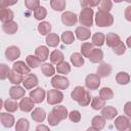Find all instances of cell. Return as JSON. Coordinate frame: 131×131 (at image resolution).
Masks as SVG:
<instances>
[{
  "label": "cell",
  "instance_id": "obj_19",
  "mask_svg": "<svg viewBox=\"0 0 131 131\" xmlns=\"http://www.w3.org/2000/svg\"><path fill=\"white\" fill-rule=\"evenodd\" d=\"M111 73H112V67L106 62H100V64L96 70V74L100 78H106L110 76Z\"/></svg>",
  "mask_w": 131,
  "mask_h": 131
},
{
  "label": "cell",
  "instance_id": "obj_61",
  "mask_svg": "<svg viewBox=\"0 0 131 131\" xmlns=\"http://www.w3.org/2000/svg\"><path fill=\"white\" fill-rule=\"evenodd\" d=\"M44 1H46V0H44Z\"/></svg>",
  "mask_w": 131,
  "mask_h": 131
},
{
  "label": "cell",
  "instance_id": "obj_49",
  "mask_svg": "<svg viewBox=\"0 0 131 131\" xmlns=\"http://www.w3.org/2000/svg\"><path fill=\"white\" fill-rule=\"evenodd\" d=\"M10 69L8 66H6L5 63H1L0 64V78L1 80H5L6 78H8V75L10 73Z\"/></svg>",
  "mask_w": 131,
  "mask_h": 131
},
{
  "label": "cell",
  "instance_id": "obj_12",
  "mask_svg": "<svg viewBox=\"0 0 131 131\" xmlns=\"http://www.w3.org/2000/svg\"><path fill=\"white\" fill-rule=\"evenodd\" d=\"M25 89H26L25 87L23 88L19 85H14V86L10 87V89H9V96H10V98L15 99V100L23 98L25 96V94H26V90Z\"/></svg>",
  "mask_w": 131,
  "mask_h": 131
},
{
  "label": "cell",
  "instance_id": "obj_22",
  "mask_svg": "<svg viewBox=\"0 0 131 131\" xmlns=\"http://www.w3.org/2000/svg\"><path fill=\"white\" fill-rule=\"evenodd\" d=\"M105 42H106V45L111 48L115 47L116 45H118L120 42H121V39L119 37V35H117L116 33H107L106 36H105Z\"/></svg>",
  "mask_w": 131,
  "mask_h": 131
},
{
  "label": "cell",
  "instance_id": "obj_55",
  "mask_svg": "<svg viewBox=\"0 0 131 131\" xmlns=\"http://www.w3.org/2000/svg\"><path fill=\"white\" fill-rule=\"evenodd\" d=\"M124 16H125L126 20H128V21L131 23V5L128 6V7H126V9L124 11Z\"/></svg>",
  "mask_w": 131,
  "mask_h": 131
},
{
  "label": "cell",
  "instance_id": "obj_41",
  "mask_svg": "<svg viewBox=\"0 0 131 131\" xmlns=\"http://www.w3.org/2000/svg\"><path fill=\"white\" fill-rule=\"evenodd\" d=\"M56 71L58 74H61V75H67L71 72V66L69 62L67 61H61L60 63L56 64Z\"/></svg>",
  "mask_w": 131,
  "mask_h": 131
},
{
  "label": "cell",
  "instance_id": "obj_45",
  "mask_svg": "<svg viewBox=\"0 0 131 131\" xmlns=\"http://www.w3.org/2000/svg\"><path fill=\"white\" fill-rule=\"evenodd\" d=\"M93 48L94 47H93V44L92 43H90V42H84L81 45V53H82V55L84 57H88Z\"/></svg>",
  "mask_w": 131,
  "mask_h": 131
},
{
  "label": "cell",
  "instance_id": "obj_30",
  "mask_svg": "<svg viewBox=\"0 0 131 131\" xmlns=\"http://www.w3.org/2000/svg\"><path fill=\"white\" fill-rule=\"evenodd\" d=\"M90 105L94 111H101V108H103V106L105 105V100L100 96H94L91 99Z\"/></svg>",
  "mask_w": 131,
  "mask_h": 131
},
{
  "label": "cell",
  "instance_id": "obj_39",
  "mask_svg": "<svg viewBox=\"0 0 131 131\" xmlns=\"http://www.w3.org/2000/svg\"><path fill=\"white\" fill-rule=\"evenodd\" d=\"M60 39L61 41L63 42V44L66 45H71L72 43H74L75 41V36H74V33L72 31H66L61 34L60 36Z\"/></svg>",
  "mask_w": 131,
  "mask_h": 131
},
{
  "label": "cell",
  "instance_id": "obj_17",
  "mask_svg": "<svg viewBox=\"0 0 131 131\" xmlns=\"http://www.w3.org/2000/svg\"><path fill=\"white\" fill-rule=\"evenodd\" d=\"M31 118L33 119V121L37 122V123H42L44 122V120L46 119V113L43 108L41 107H36L32 111L31 113Z\"/></svg>",
  "mask_w": 131,
  "mask_h": 131
},
{
  "label": "cell",
  "instance_id": "obj_10",
  "mask_svg": "<svg viewBox=\"0 0 131 131\" xmlns=\"http://www.w3.org/2000/svg\"><path fill=\"white\" fill-rule=\"evenodd\" d=\"M12 70L17 72L20 75H28L31 73V68L28 66L27 62L21 61V60H17L12 64Z\"/></svg>",
  "mask_w": 131,
  "mask_h": 131
},
{
  "label": "cell",
  "instance_id": "obj_32",
  "mask_svg": "<svg viewBox=\"0 0 131 131\" xmlns=\"http://www.w3.org/2000/svg\"><path fill=\"white\" fill-rule=\"evenodd\" d=\"M45 42H46V44H47L49 47H56V46L59 44V37H58L57 34L49 33V34L46 36Z\"/></svg>",
  "mask_w": 131,
  "mask_h": 131
},
{
  "label": "cell",
  "instance_id": "obj_3",
  "mask_svg": "<svg viewBox=\"0 0 131 131\" xmlns=\"http://www.w3.org/2000/svg\"><path fill=\"white\" fill-rule=\"evenodd\" d=\"M51 86L55 89L64 90L70 86V81L66 76L62 75H54L51 79Z\"/></svg>",
  "mask_w": 131,
  "mask_h": 131
},
{
  "label": "cell",
  "instance_id": "obj_23",
  "mask_svg": "<svg viewBox=\"0 0 131 131\" xmlns=\"http://www.w3.org/2000/svg\"><path fill=\"white\" fill-rule=\"evenodd\" d=\"M14 18V13L9 8H1L0 9V19L2 23L11 21Z\"/></svg>",
  "mask_w": 131,
  "mask_h": 131
},
{
  "label": "cell",
  "instance_id": "obj_20",
  "mask_svg": "<svg viewBox=\"0 0 131 131\" xmlns=\"http://www.w3.org/2000/svg\"><path fill=\"white\" fill-rule=\"evenodd\" d=\"M2 30L7 35H13V34H15L17 32L18 25L13 20L7 21V23H2Z\"/></svg>",
  "mask_w": 131,
  "mask_h": 131
},
{
  "label": "cell",
  "instance_id": "obj_50",
  "mask_svg": "<svg viewBox=\"0 0 131 131\" xmlns=\"http://www.w3.org/2000/svg\"><path fill=\"white\" fill-rule=\"evenodd\" d=\"M81 118H82V116L79 111L75 110V111H72L69 113V119L74 123H79L81 121Z\"/></svg>",
  "mask_w": 131,
  "mask_h": 131
},
{
  "label": "cell",
  "instance_id": "obj_1",
  "mask_svg": "<svg viewBox=\"0 0 131 131\" xmlns=\"http://www.w3.org/2000/svg\"><path fill=\"white\" fill-rule=\"evenodd\" d=\"M94 20L97 27L105 28V27H111L114 24V16L110 12H104L98 10L94 16Z\"/></svg>",
  "mask_w": 131,
  "mask_h": 131
},
{
  "label": "cell",
  "instance_id": "obj_36",
  "mask_svg": "<svg viewBox=\"0 0 131 131\" xmlns=\"http://www.w3.org/2000/svg\"><path fill=\"white\" fill-rule=\"evenodd\" d=\"M116 82L120 85H127L130 82V76L126 72H119L116 75Z\"/></svg>",
  "mask_w": 131,
  "mask_h": 131
},
{
  "label": "cell",
  "instance_id": "obj_27",
  "mask_svg": "<svg viewBox=\"0 0 131 131\" xmlns=\"http://www.w3.org/2000/svg\"><path fill=\"white\" fill-rule=\"evenodd\" d=\"M35 54L41 59V61H45L49 56V49L46 46H38L35 50Z\"/></svg>",
  "mask_w": 131,
  "mask_h": 131
},
{
  "label": "cell",
  "instance_id": "obj_56",
  "mask_svg": "<svg viewBox=\"0 0 131 131\" xmlns=\"http://www.w3.org/2000/svg\"><path fill=\"white\" fill-rule=\"evenodd\" d=\"M40 130H45V131H48L49 130V127L47 126H44V125H39L36 127V131H40Z\"/></svg>",
  "mask_w": 131,
  "mask_h": 131
},
{
  "label": "cell",
  "instance_id": "obj_7",
  "mask_svg": "<svg viewBox=\"0 0 131 131\" xmlns=\"http://www.w3.org/2000/svg\"><path fill=\"white\" fill-rule=\"evenodd\" d=\"M46 95L47 94H46L45 90L43 88H41V87H37V88L33 89L30 92V97L34 100L35 103H41L44 100V98H45Z\"/></svg>",
  "mask_w": 131,
  "mask_h": 131
},
{
  "label": "cell",
  "instance_id": "obj_37",
  "mask_svg": "<svg viewBox=\"0 0 131 131\" xmlns=\"http://www.w3.org/2000/svg\"><path fill=\"white\" fill-rule=\"evenodd\" d=\"M38 32L42 35V36H47L50 32H51V25L49 21H41L38 25Z\"/></svg>",
  "mask_w": 131,
  "mask_h": 131
},
{
  "label": "cell",
  "instance_id": "obj_14",
  "mask_svg": "<svg viewBox=\"0 0 131 131\" xmlns=\"http://www.w3.org/2000/svg\"><path fill=\"white\" fill-rule=\"evenodd\" d=\"M75 34H76V37L81 40V41H86L90 38L91 36V32L89 30V28L87 27H84V26H81V27H78L76 28V31H75Z\"/></svg>",
  "mask_w": 131,
  "mask_h": 131
},
{
  "label": "cell",
  "instance_id": "obj_52",
  "mask_svg": "<svg viewBox=\"0 0 131 131\" xmlns=\"http://www.w3.org/2000/svg\"><path fill=\"white\" fill-rule=\"evenodd\" d=\"M47 121H48V123H49L50 126H56V125H58L59 122H60V120H59L52 112H50V113L48 114V116H47Z\"/></svg>",
  "mask_w": 131,
  "mask_h": 131
},
{
  "label": "cell",
  "instance_id": "obj_40",
  "mask_svg": "<svg viewBox=\"0 0 131 131\" xmlns=\"http://www.w3.org/2000/svg\"><path fill=\"white\" fill-rule=\"evenodd\" d=\"M30 128L29 121L26 118H21L16 121L15 123V130L16 131H28Z\"/></svg>",
  "mask_w": 131,
  "mask_h": 131
},
{
  "label": "cell",
  "instance_id": "obj_8",
  "mask_svg": "<svg viewBox=\"0 0 131 131\" xmlns=\"http://www.w3.org/2000/svg\"><path fill=\"white\" fill-rule=\"evenodd\" d=\"M39 83V80L37 78V76L35 74H28L25 76L24 80H23V85L26 89H33L34 87H36Z\"/></svg>",
  "mask_w": 131,
  "mask_h": 131
},
{
  "label": "cell",
  "instance_id": "obj_28",
  "mask_svg": "<svg viewBox=\"0 0 131 131\" xmlns=\"http://www.w3.org/2000/svg\"><path fill=\"white\" fill-rule=\"evenodd\" d=\"M70 59H71V62L73 63V66L76 67V68H80L84 64V56L82 55V53L74 52L71 55Z\"/></svg>",
  "mask_w": 131,
  "mask_h": 131
},
{
  "label": "cell",
  "instance_id": "obj_4",
  "mask_svg": "<svg viewBox=\"0 0 131 131\" xmlns=\"http://www.w3.org/2000/svg\"><path fill=\"white\" fill-rule=\"evenodd\" d=\"M47 102L48 104L50 105H55V104H58L62 101L63 99V94L62 92L59 90V89H51V90H48L47 92Z\"/></svg>",
  "mask_w": 131,
  "mask_h": 131
},
{
  "label": "cell",
  "instance_id": "obj_53",
  "mask_svg": "<svg viewBox=\"0 0 131 131\" xmlns=\"http://www.w3.org/2000/svg\"><path fill=\"white\" fill-rule=\"evenodd\" d=\"M18 0H0V8H7L17 3Z\"/></svg>",
  "mask_w": 131,
  "mask_h": 131
},
{
  "label": "cell",
  "instance_id": "obj_6",
  "mask_svg": "<svg viewBox=\"0 0 131 131\" xmlns=\"http://www.w3.org/2000/svg\"><path fill=\"white\" fill-rule=\"evenodd\" d=\"M61 21L64 26H68V27H72L74 25L77 24L78 21V16L72 12V11H64L62 14H61Z\"/></svg>",
  "mask_w": 131,
  "mask_h": 131
},
{
  "label": "cell",
  "instance_id": "obj_9",
  "mask_svg": "<svg viewBox=\"0 0 131 131\" xmlns=\"http://www.w3.org/2000/svg\"><path fill=\"white\" fill-rule=\"evenodd\" d=\"M129 117L127 116H118L115 119V127L119 131H125L129 127Z\"/></svg>",
  "mask_w": 131,
  "mask_h": 131
},
{
  "label": "cell",
  "instance_id": "obj_44",
  "mask_svg": "<svg viewBox=\"0 0 131 131\" xmlns=\"http://www.w3.org/2000/svg\"><path fill=\"white\" fill-rule=\"evenodd\" d=\"M113 8V1L112 0H101L100 4L98 5V10L104 11V12H110Z\"/></svg>",
  "mask_w": 131,
  "mask_h": 131
},
{
  "label": "cell",
  "instance_id": "obj_60",
  "mask_svg": "<svg viewBox=\"0 0 131 131\" xmlns=\"http://www.w3.org/2000/svg\"><path fill=\"white\" fill-rule=\"evenodd\" d=\"M126 2H128V3H131V0H125Z\"/></svg>",
  "mask_w": 131,
  "mask_h": 131
},
{
  "label": "cell",
  "instance_id": "obj_2",
  "mask_svg": "<svg viewBox=\"0 0 131 131\" xmlns=\"http://www.w3.org/2000/svg\"><path fill=\"white\" fill-rule=\"evenodd\" d=\"M93 15H94V11L92 8L90 7H84L80 14H79V23L87 28H91L93 25Z\"/></svg>",
  "mask_w": 131,
  "mask_h": 131
},
{
  "label": "cell",
  "instance_id": "obj_13",
  "mask_svg": "<svg viewBox=\"0 0 131 131\" xmlns=\"http://www.w3.org/2000/svg\"><path fill=\"white\" fill-rule=\"evenodd\" d=\"M35 105L34 100L31 97H25L21 98V100L19 101V110L24 113H30L33 111Z\"/></svg>",
  "mask_w": 131,
  "mask_h": 131
},
{
  "label": "cell",
  "instance_id": "obj_58",
  "mask_svg": "<svg viewBox=\"0 0 131 131\" xmlns=\"http://www.w3.org/2000/svg\"><path fill=\"white\" fill-rule=\"evenodd\" d=\"M115 3H120V2H122V1H125V0H113Z\"/></svg>",
  "mask_w": 131,
  "mask_h": 131
},
{
  "label": "cell",
  "instance_id": "obj_34",
  "mask_svg": "<svg viewBox=\"0 0 131 131\" xmlns=\"http://www.w3.org/2000/svg\"><path fill=\"white\" fill-rule=\"evenodd\" d=\"M26 62L28 63V66L31 69H36L39 66H41V59L35 54V55H28L26 57Z\"/></svg>",
  "mask_w": 131,
  "mask_h": 131
},
{
  "label": "cell",
  "instance_id": "obj_47",
  "mask_svg": "<svg viewBox=\"0 0 131 131\" xmlns=\"http://www.w3.org/2000/svg\"><path fill=\"white\" fill-rule=\"evenodd\" d=\"M101 0H80V5L84 8V7H96L100 4Z\"/></svg>",
  "mask_w": 131,
  "mask_h": 131
},
{
  "label": "cell",
  "instance_id": "obj_46",
  "mask_svg": "<svg viewBox=\"0 0 131 131\" xmlns=\"http://www.w3.org/2000/svg\"><path fill=\"white\" fill-rule=\"evenodd\" d=\"M25 6L27 9L35 11L40 6V0H25Z\"/></svg>",
  "mask_w": 131,
  "mask_h": 131
},
{
  "label": "cell",
  "instance_id": "obj_51",
  "mask_svg": "<svg viewBox=\"0 0 131 131\" xmlns=\"http://www.w3.org/2000/svg\"><path fill=\"white\" fill-rule=\"evenodd\" d=\"M113 51H114V53H116L117 55H122V54H124L125 51H126V45L121 41L118 45H116L115 47H113Z\"/></svg>",
  "mask_w": 131,
  "mask_h": 131
},
{
  "label": "cell",
  "instance_id": "obj_24",
  "mask_svg": "<svg viewBox=\"0 0 131 131\" xmlns=\"http://www.w3.org/2000/svg\"><path fill=\"white\" fill-rule=\"evenodd\" d=\"M49 59H50L51 63H53V64H58V63H60L61 61L64 60V55H63V53H62L60 50L55 49V50H53V51L49 54Z\"/></svg>",
  "mask_w": 131,
  "mask_h": 131
},
{
  "label": "cell",
  "instance_id": "obj_26",
  "mask_svg": "<svg viewBox=\"0 0 131 131\" xmlns=\"http://www.w3.org/2000/svg\"><path fill=\"white\" fill-rule=\"evenodd\" d=\"M91 126L94 130H102L105 126V119L102 116H95L91 120Z\"/></svg>",
  "mask_w": 131,
  "mask_h": 131
},
{
  "label": "cell",
  "instance_id": "obj_48",
  "mask_svg": "<svg viewBox=\"0 0 131 131\" xmlns=\"http://www.w3.org/2000/svg\"><path fill=\"white\" fill-rule=\"evenodd\" d=\"M91 95H90V93L86 90V92H85V94L81 97V99L78 101V103H79V105L80 106H86V105H88L90 102H91Z\"/></svg>",
  "mask_w": 131,
  "mask_h": 131
},
{
  "label": "cell",
  "instance_id": "obj_31",
  "mask_svg": "<svg viewBox=\"0 0 131 131\" xmlns=\"http://www.w3.org/2000/svg\"><path fill=\"white\" fill-rule=\"evenodd\" d=\"M105 42V35L101 32H97L95 34H93L92 36V44L94 46H97V47H100L104 44Z\"/></svg>",
  "mask_w": 131,
  "mask_h": 131
},
{
  "label": "cell",
  "instance_id": "obj_57",
  "mask_svg": "<svg viewBox=\"0 0 131 131\" xmlns=\"http://www.w3.org/2000/svg\"><path fill=\"white\" fill-rule=\"evenodd\" d=\"M126 45H127L129 48H131V36H129V37L127 38V40H126Z\"/></svg>",
  "mask_w": 131,
  "mask_h": 131
},
{
  "label": "cell",
  "instance_id": "obj_38",
  "mask_svg": "<svg viewBox=\"0 0 131 131\" xmlns=\"http://www.w3.org/2000/svg\"><path fill=\"white\" fill-rule=\"evenodd\" d=\"M50 6L55 11H62L67 6L66 0H50Z\"/></svg>",
  "mask_w": 131,
  "mask_h": 131
},
{
  "label": "cell",
  "instance_id": "obj_59",
  "mask_svg": "<svg viewBox=\"0 0 131 131\" xmlns=\"http://www.w3.org/2000/svg\"><path fill=\"white\" fill-rule=\"evenodd\" d=\"M128 129L131 130V118H130V120H129V127H128Z\"/></svg>",
  "mask_w": 131,
  "mask_h": 131
},
{
  "label": "cell",
  "instance_id": "obj_25",
  "mask_svg": "<svg viewBox=\"0 0 131 131\" xmlns=\"http://www.w3.org/2000/svg\"><path fill=\"white\" fill-rule=\"evenodd\" d=\"M3 107L9 113H14L17 111V108H19V103H17L15 99L8 98L3 102Z\"/></svg>",
  "mask_w": 131,
  "mask_h": 131
},
{
  "label": "cell",
  "instance_id": "obj_11",
  "mask_svg": "<svg viewBox=\"0 0 131 131\" xmlns=\"http://www.w3.org/2000/svg\"><path fill=\"white\" fill-rule=\"evenodd\" d=\"M20 56V50L17 46H9L5 50V57L9 61H14Z\"/></svg>",
  "mask_w": 131,
  "mask_h": 131
},
{
  "label": "cell",
  "instance_id": "obj_29",
  "mask_svg": "<svg viewBox=\"0 0 131 131\" xmlns=\"http://www.w3.org/2000/svg\"><path fill=\"white\" fill-rule=\"evenodd\" d=\"M23 76L24 75H20L17 72L11 70L10 73H9V75H8V80L13 85H19L20 83H23V80H24V77Z\"/></svg>",
  "mask_w": 131,
  "mask_h": 131
},
{
  "label": "cell",
  "instance_id": "obj_42",
  "mask_svg": "<svg viewBox=\"0 0 131 131\" xmlns=\"http://www.w3.org/2000/svg\"><path fill=\"white\" fill-rule=\"evenodd\" d=\"M99 96L104 100H111L114 97V92L110 87H103L99 90Z\"/></svg>",
  "mask_w": 131,
  "mask_h": 131
},
{
  "label": "cell",
  "instance_id": "obj_15",
  "mask_svg": "<svg viewBox=\"0 0 131 131\" xmlns=\"http://www.w3.org/2000/svg\"><path fill=\"white\" fill-rule=\"evenodd\" d=\"M101 116L105 120H113L118 116V111L112 105H104L101 108Z\"/></svg>",
  "mask_w": 131,
  "mask_h": 131
},
{
  "label": "cell",
  "instance_id": "obj_16",
  "mask_svg": "<svg viewBox=\"0 0 131 131\" xmlns=\"http://www.w3.org/2000/svg\"><path fill=\"white\" fill-rule=\"evenodd\" d=\"M0 122L5 128H11L15 123L13 115L9 114V112L0 114Z\"/></svg>",
  "mask_w": 131,
  "mask_h": 131
},
{
  "label": "cell",
  "instance_id": "obj_18",
  "mask_svg": "<svg viewBox=\"0 0 131 131\" xmlns=\"http://www.w3.org/2000/svg\"><path fill=\"white\" fill-rule=\"evenodd\" d=\"M89 60L93 63H98V62H101L102 59H103V52L101 49H99L98 47L97 48H93L92 51L90 52L89 56H88Z\"/></svg>",
  "mask_w": 131,
  "mask_h": 131
},
{
  "label": "cell",
  "instance_id": "obj_33",
  "mask_svg": "<svg viewBox=\"0 0 131 131\" xmlns=\"http://www.w3.org/2000/svg\"><path fill=\"white\" fill-rule=\"evenodd\" d=\"M85 92H86V90H85L84 87H82V86H77V87H75V88L73 89V91L71 92V97H72L73 100H75V101L78 102V101L81 99V97L85 94Z\"/></svg>",
  "mask_w": 131,
  "mask_h": 131
},
{
  "label": "cell",
  "instance_id": "obj_43",
  "mask_svg": "<svg viewBox=\"0 0 131 131\" xmlns=\"http://www.w3.org/2000/svg\"><path fill=\"white\" fill-rule=\"evenodd\" d=\"M47 16V10L44 6H39L35 11H34V17L37 20H42Z\"/></svg>",
  "mask_w": 131,
  "mask_h": 131
},
{
  "label": "cell",
  "instance_id": "obj_54",
  "mask_svg": "<svg viewBox=\"0 0 131 131\" xmlns=\"http://www.w3.org/2000/svg\"><path fill=\"white\" fill-rule=\"evenodd\" d=\"M124 114L127 117L131 118V101H127L125 103V105H124Z\"/></svg>",
  "mask_w": 131,
  "mask_h": 131
},
{
  "label": "cell",
  "instance_id": "obj_21",
  "mask_svg": "<svg viewBox=\"0 0 131 131\" xmlns=\"http://www.w3.org/2000/svg\"><path fill=\"white\" fill-rule=\"evenodd\" d=\"M51 112H52L60 121L66 120V119L69 117L68 110H67L66 106H63V105H57V104H55V106H53V108H52Z\"/></svg>",
  "mask_w": 131,
  "mask_h": 131
},
{
  "label": "cell",
  "instance_id": "obj_5",
  "mask_svg": "<svg viewBox=\"0 0 131 131\" xmlns=\"http://www.w3.org/2000/svg\"><path fill=\"white\" fill-rule=\"evenodd\" d=\"M85 86L89 90H97L100 86V77L97 74H89L85 78Z\"/></svg>",
  "mask_w": 131,
  "mask_h": 131
},
{
  "label": "cell",
  "instance_id": "obj_35",
  "mask_svg": "<svg viewBox=\"0 0 131 131\" xmlns=\"http://www.w3.org/2000/svg\"><path fill=\"white\" fill-rule=\"evenodd\" d=\"M41 71L44 74L45 77H53L55 74V69L52 66V63H48L45 62L43 64H41Z\"/></svg>",
  "mask_w": 131,
  "mask_h": 131
}]
</instances>
